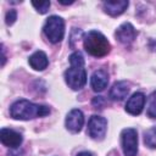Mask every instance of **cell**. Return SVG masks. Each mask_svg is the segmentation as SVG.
<instances>
[{
	"mask_svg": "<svg viewBox=\"0 0 156 156\" xmlns=\"http://www.w3.org/2000/svg\"><path fill=\"white\" fill-rule=\"evenodd\" d=\"M144 143L146 146L156 149V127H152L144 133Z\"/></svg>",
	"mask_w": 156,
	"mask_h": 156,
	"instance_id": "15",
	"label": "cell"
},
{
	"mask_svg": "<svg viewBox=\"0 0 156 156\" xmlns=\"http://www.w3.org/2000/svg\"><path fill=\"white\" fill-rule=\"evenodd\" d=\"M16 18H17V12L15 10H10V11L6 12L5 22H6L7 26H11V24H13V22L16 21Z\"/></svg>",
	"mask_w": 156,
	"mask_h": 156,
	"instance_id": "18",
	"label": "cell"
},
{
	"mask_svg": "<svg viewBox=\"0 0 156 156\" xmlns=\"http://www.w3.org/2000/svg\"><path fill=\"white\" fill-rule=\"evenodd\" d=\"M128 93H129L128 83L124 82V80H121V82H116L112 85V88L110 89L108 96L113 101H122L124 98H127Z\"/></svg>",
	"mask_w": 156,
	"mask_h": 156,
	"instance_id": "11",
	"label": "cell"
},
{
	"mask_svg": "<svg viewBox=\"0 0 156 156\" xmlns=\"http://www.w3.org/2000/svg\"><path fill=\"white\" fill-rule=\"evenodd\" d=\"M93 106H95L96 108H102L105 106V99L102 96H95L93 99Z\"/></svg>",
	"mask_w": 156,
	"mask_h": 156,
	"instance_id": "19",
	"label": "cell"
},
{
	"mask_svg": "<svg viewBox=\"0 0 156 156\" xmlns=\"http://www.w3.org/2000/svg\"><path fill=\"white\" fill-rule=\"evenodd\" d=\"M76 156H93V155H91V152H89V151H82V152L77 154Z\"/></svg>",
	"mask_w": 156,
	"mask_h": 156,
	"instance_id": "20",
	"label": "cell"
},
{
	"mask_svg": "<svg viewBox=\"0 0 156 156\" xmlns=\"http://www.w3.org/2000/svg\"><path fill=\"white\" fill-rule=\"evenodd\" d=\"M147 116L150 118H156V90L150 96L149 107H147Z\"/></svg>",
	"mask_w": 156,
	"mask_h": 156,
	"instance_id": "16",
	"label": "cell"
},
{
	"mask_svg": "<svg viewBox=\"0 0 156 156\" xmlns=\"http://www.w3.org/2000/svg\"><path fill=\"white\" fill-rule=\"evenodd\" d=\"M69 68L65 72V80L72 90L82 89L87 83V72L84 68V57L79 51L69 55Z\"/></svg>",
	"mask_w": 156,
	"mask_h": 156,
	"instance_id": "1",
	"label": "cell"
},
{
	"mask_svg": "<svg viewBox=\"0 0 156 156\" xmlns=\"http://www.w3.org/2000/svg\"><path fill=\"white\" fill-rule=\"evenodd\" d=\"M32 5L35 7V10L39 12V13H46L49 7H50V1H32Z\"/></svg>",
	"mask_w": 156,
	"mask_h": 156,
	"instance_id": "17",
	"label": "cell"
},
{
	"mask_svg": "<svg viewBox=\"0 0 156 156\" xmlns=\"http://www.w3.org/2000/svg\"><path fill=\"white\" fill-rule=\"evenodd\" d=\"M83 124H84V116L80 110L73 108L72 111L68 112V115L66 117V128L69 132H72V133L80 132Z\"/></svg>",
	"mask_w": 156,
	"mask_h": 156,
	"instance_id": "7",
	"label": "cell"
},
{
	"mask_svg": "<svg viewBox=\"0 0 156 156\" xmlns=\"http://www.w3.org/2000/svg\"><path fill=\"white\" fill-rule=\"evenodd\" d=\"M128 7L127 0H113V1H105L104 10L110 16H119L123 13Z\"/></svg>",
	"mask_w": 156,
	"mask_h": 156,
	"instance_id": "13",
	"label": "cell"
},
{
	"mask_svg": "<svg viewBox=\"0 0 156 156\" xmlns=\"http://www.w3.org/2000/svg\"><path fill=\"white\" fill-rule=\"evenodd\" d=\"M107 129V121L101 116H91L88 122V134L95 140L104 139Z\"/></svg>",
	"mask_w": 156,
	"mask_h": 156,
	"instance_id": "6",
	"label": "cell"
},
{
	"mask_svg": "<svg viewBox=\"0 0 156 156\" xmlns=\"http://www.w3.org/2000/svg\"><path fill=\"white\" fill-rule=\"evenodd\" d=\"M50 113V108L45 105H37L28 100H18L10 107V115L15 119L28 121L37 117H44Z\"/></svg>",
	"mask_w": 156,
	"mask_h": 156,
	"instance_id": "2",
	"label": "cell"
},
{
	"mask_svg": "<svg viewBox=\"0 0 156 156\" xmlns=\"http://www.w3.org/2000/svg\"><path fill=\"white\" fill-rule=\"evenodd\" d=\"M135 35H136V32H135L134 27L129 22H126V23L121 24L116 30V38L123 45L132 44L134 41V39H135Z\"/></svg>",
	"mask_w": 156,
	"mask_h": 156,
	"instance_id": "8",
	"label": "cell"
},
{
	"mask_svg": "<svg viewBox=\"0 0 156 156\" xmlns=\"http://www.w3.org/2000/svg\"><path fill=\"white\" fill-rule=\"evenodd\" d=\"M145 105V95L143 93H134L126 104V111L133 116L140 115Z\"/></svg>",
	"mask_w": 156,
	"mask_h": 156,
	"instance_id": "9",
	"label": "cell"
},
{
	"mask_svg": "<svg viewBox=\"0 0 156 156\" xmlns=\"http://www.w3.org/2000/svg\"><path fill=\"white\" fill-rule=\"evenodd\" d=\"M0 140L5 146L16 149L21 145L22 143V135L12 129L9 128H2L0 130Z\"/></svg>",
	"mask_w": 156,
	"mask_h": 156,
	"instance_id": "10",
	"label": "cell"
},
{
	"mask_svg": "<svg viewBox=\"0 0 156 156\" xmlns=\"http://www.w3.org/2000/svg\"><path fill=\"white\" fill-rule=\"evenodd\" d=\"M44 33L46 38L51 43H58L63 39L65 34V22L61 17L58 16H50L44 26Z\"/></svg>",
	"mask_w": 156,
	"mask_h": 156,
	"instance_id": "4",
	"label": "cell"
},
{
	"mask_svg": "<svg viewBox=\"0 0 156 156\" xmlns=\"http://www.w3.org/2000/svg\"><path fill=\"white\" fill-rule=\"evenodd\" d=\"M83 46L89 55L95 57H102L107 55L111 49L106 37L98 30H90L83 37Z\"/></svg>",
	"mask_w": 156,
	"mask_h": 156,
	"instance_id": "3",
	"label": "cell"
},
{
	"mask_svg": "<svg viewBox=\"0 0 156 156\" xmlns=\"http://www.w3.org/2000/svg\"><path fill=\"white\" fill-rule=\"evenodd\" d=\"M122 147L126 156H136L138 154V133L133 128L122 130Z\"/></svg>",
	"mask_w": 156,
	"mask_h": 156,
	"instance_id": "5",
	"label": "cell"
},
{
	"mask_svg": "<svg viewBox=\"0 0 156 156\" xmlns=\"http://www.w3.org/2000/svg\"><path fill=\"white\" fill-rule=\"evenodd\" d=\"M58 2L62 4V5H71V4H73V0H71V1H62V0H58Z\"/></svg>",
	"mask_w": 156,
	"mask_h": 156,
	"instance_id": "21",
	"label": "cell"
},
{
	"mask_svg": "<svg viewBox=\"0 0 156 156\" xmlns=\"http://www.w3.org/2000/svg\"><path fill=\"white\" fill-rule=\"evenodd\" d=\"M108 83V74L105 69H98L93 73L91 79H90V84L93 90L95 91H102Z\"/></svg>",
	"mask_w": 156,
	"mask_h": 156,
	"instance_id": "12",
	"label": "cell"
},
{
	"mask_svg": "<svg viewBox=\"0 0 156 156\" xmlns=\"http://www.w3.org/2000/svg\"><path fill=\"white\" fill-rule=\"evenodd\" d=\"M28 62L32 68H34L35 71H43L48 67L49 61H48V56L44 51H35L33 55L29 56Z\"/></svg>",
	"mask_w": 156,
	"mask_h": 156,
	"instance_id": "14",
	"label": "cell"
}]
</instances>
